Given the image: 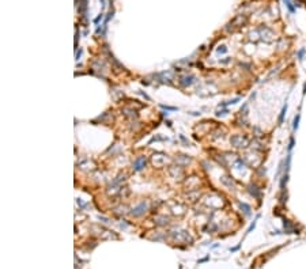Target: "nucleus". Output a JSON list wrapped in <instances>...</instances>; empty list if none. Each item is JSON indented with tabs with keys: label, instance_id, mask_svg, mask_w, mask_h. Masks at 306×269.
Here are the masks:
<instances>
[{
	"label": "nucleus",
	"instance_id": "nucleus-8",
	"mask_svg": "<svg viewBox=\"0 0 306 269\" xmlns=\"http://www.w3.org/2000/svg\"><path fill=\"white\" fill-rule=\"evenodd\" d=\"M239 208L242 209V212L245 213V216H250V213H252V208H250V205L246 204V202H239Z\"/></svg>",
	"mask_w": 306,
	"mask_h": 269
},
{
	"label": "nucleus",
	"instance_id": "nucleus-3",
	"mask_svg": "<svg viewBox=\"0 0 306 269\" xmlns=\"http://www.w3.org/2000/svg\"><path fill=\"white\" fill-rule=\"evenodd\" d=\"M144 166H146V156H139V158H136L133 161V163H132L133 171H141V170L144 168Z\"/></svg>",
	"mask_w": 306,
	"mask_h": 269
},
{
	"label": "nucleus",
	"instance_id": "nucleus-12",
	"mask_svg": "<svg viewBox=\"0 0 306 269\" xmlns=\"http://www.w3.org/2000/svg\"><path fill=\"white\" fill-rule=\"evenodd\" d=\"M305 54H306V49L305 48H301L299 51L297 52V59L299 61H302L303 60V57H305Z\"/></svg>",
	"mask_w": 306,
	"mask_h": 269
},
{
	"label": "nucleus",
	"instance_id": "nucleus-4",
	"mask_svg": "<svg viewBox=\"0 0 306 269\" xmlns=\"http://www.w3.org/2000/svg\"><path fill=\"white\" fill-rule=\"evenodd\" d=\"M283 226H284V231H286L287 234H299V230L297 229V226L294 224V223H291L290 220H287V219H284Z\"/></svg>",
	"mask_w": 306,
	"mask_h": 269
},
{
	"label": "nucleus",
	"instance_id": "nucleus-5",
	"mask_svg": "<svg viewBox=\"0 0 306 269\" xmlns=\"http://www.w3.org/2000/svg\"><path fill=\"white\" fill-rule=\"evenodd\" d=\"M146 211H147V204H146V202H140L138 207H135V208L132 209L131 213H132V216H135V218H139V216H141Z\"/></svg>",
	"mask_w": 306,
	"mask_h": 269
},
{
	"label": "nucleus",
	"instance_id": "nucleus-14",
	"mask_svg": "<svg viewBox=\"0 0 306 269\" xmlns=\"http://www.w3.org/2000/svg\"><path fill=\"white\" fill-rule=\"evenodd\" d=\"M294 144H295V140H294V136H291V137H290V141H289V145H287L289 152H291V150L294 148Z\"/></svg>",
	"mask_w": 306,
	"mask_h": 269
},
{
	"label": "nucleus",
	"instance_id": "nucleus-1",
	"mask_svg": "<svg viewBox=\"0 0 306 269\" xmlns=\"http://www.w3.org/2000/svg\"><path fill=\"white\" fill-rule=\"evenodd\" d=\"M230 143H231V145H234V147H237V148L246 147V145L249 144L248 139H246L245 136H242V134H234V136H231Z\"/></svg>",
	"mask_w": 306,
	"mask_h": 269
},
{
	"label": "nucleus",
	"instance_id": "nucleus-9",
	"mask_svg": "<svg viewBox=\"0 0 306 269\" xmlns=\"http://www.w3.org/2000/svg\"><path fill=\"white\" fill-rule=\"evenodd\" d=\"M286 113H287V105H284L282 108V110H280V114H279V117H278V124H282L283 122V120H284V116H286Z\"/></svg>",
	"mask_w": 306,
	"mask_h": 269
},
{
	"label": "nucleus",
	"instance_id": "nucleus-15",
	"mask_svg": "<svg viewBox=\"0 0 306 269\" xmlns=\"http://www.w3.org/2000/svg\"><path fill=\"white\" fill-rule=\"evenodd\" d=\"M259 218H260V215H257V216H256V219H255V220H253V223H252V224L249 226V229H248V231H246V232H252V230H255V227H256V222H257V219H259Z\"/></svg>",
	"mask_w": 306,
	"mask_h": 269
},
{
	"label": "nucleus",
	"instance_id": "nucleus-16",
	"mask_svg": "<svg viewBox=\"0 0 306 269\" xmlns=\"http://www.w3.org/2000/svg\"><path fill=\"white\" fill-rule=\"evenodd\" d=\"M113 14H115V11H110V12H109V14H108V17L105 18V26H106V25H108V22H109V20H110V18H112V17H113Z\"/></svg>",
	"mask_w": 306,
	"mask_h": 269
},
{
	"label": "nucleus",
	"instance_id": "nucleus-19",
	"mask_svg": "<svg viewBox=\"0 0 306 269\" xmlns=\"http://www.w3.org/2000/svg\"><path fill=\"white\" fill-rule=\"evenodd\" d=\"M102 18H104V14H99V15H98V17L94 19V23H95V25H98V22H99V20H101Z\"/></svg>",
	"mask_w": 306,
	"mask_h": 269
},
{
	"label": "nucleus",
	"instance_id": "nucleus-11",
	"mask_svg": "<svg viewBox=\"0 0 306 269\" xmlns=\"http://www.w3.org/2000/svg\"><path fill=\"white\" fill-rule=\"evenodd\" d=\"M283 1H284V4H286V7L289 8L290 12H291V14L295 12V6L293 4V1H291V0H283Z\"/></svg>",
	"mask_w": 306,
	"mask_h": 269
},
{
	"label": "nucleus",
	"instance_id": "nucleus-7",
	"mask_svg": "<svg viewBox=\"0 0 306 269\" xmlns=\"http://www.w3.org/2000/svg\"><path fill=\"white\" fill-rule=\"evenodd\" d=\"M193 80H195V76H192V75H189V76L181 77V79H180V83H181V86L186 87V86H191V84L193 83Z\"/></svg>",
	"mask_w": 306,
	"mask_h": 269
},
{
	"label": "nucleus",
	"instance_id": "nucleus-13",
	"mask_svg": "<svg viewBox=\"0 0 306 269\" xmlns=\"http://www.w3.org/2000/svg\"><path fill=\"white\" fill-rule=\"evenodd\" d=\"M299 118H301V114L298 113V114L294 117V122H293V129L294 131H297L298 129V127H299Z\"/></svg>",
	"mask_w": 306,
	"mask_h": 269
},
{
	"label": "nucleus",
	"instance_id": "nucleus-18",
	"mask_svg": "<svg viewBox=\"0 0 306 269\" xmlns=\"http://www.w3.org/2000/svg\"><path fill=\"white\" fill-rule=\"evenodd\" d=\"M227 52V48L226 46H219L218 48V53H226Z\"/></svg>",
	"mask_w": 306,
	"mask_h": 269
},
{
	"label": "nucleus",
	"instance_id": "nucleus-21",
	"mask_svg": "<svg viewBox=\"0 0 306 269\" xmlns=\"http://www.w3.org/2000/svg\"><path fill=\"white\" fill-rule=\"evenodd\" d=\"M238 249H239V246H237V247H233V249H230V250H231V252H237Z\"/></svg>",
	"mask_w": 306,
	"mask_h": 269
},
{
	"label": "nucleus",
	"instance_id": "nucleus-10",
	"mask_svg": "<svg viewBox=\"0 0 306 269\" xmlns=\"http://www.w3.org/2000/svg\"><path fill=\"white\" fill-rule=\"evenodd\" d=\"M87 11V0H79V12L84 14Z\"/></svg>",
	"mask_w": 306,
	"mask_h": 269
},
{
	"label": "nucleus",
	"instance_id": "nucleus-6",
	"mask_svg": "<svg viewBox=\"0 0 306 269\" xmlns=\"http://www.w3.org/2000/svg\"><path fill=\"white\" fill-rule=\"evenodd\" d=\"M222 182H223V185H226L229 189H234V188H236V182H234V179L230 178V177H227V175L222 177Z\"/></svg>",
	"mask_w": 306,
	"mask_h": 269
},
{
	"label": "nucleus",
	"instance_id": "nucleus-2",
	"mask_svg": "<svg viewBox=\"0 0 306 269\" xmlns=\"http://www.w3.org/2000/svg\"><path fill=\"white\" fill-rule=\"evenodd\" d=\"M248 192L252 197H255V199H257V200H260L262 197V190L257 184H250V185L248 186Z\"/></svg>",
	"mask_w": 306,
	"mask_h": 269
},
{
	"label": "nucleus",
	"instance_id": "nucleus-20",
	"mask_svg": "<svg viewBox=\"0 0 306 269\" xmlns=\"http://www.w3.org/2000/svg\"><path fill=\"white\" fill-rule=\"evenodd\" d=\"M162 109H166V110H177V108H170V106H165V105H161Z\"/></svg>",
	"mask_w": 306,
	"mask_h": 269
},
{
	"label": "nucleus",
	"instance_id": "nucleus-17",
	"mask_svg": "<svg viewBox=\"0 0 306 269\" xmlns=\"http://www.w3.org/2000/svg\"><path fill=\"white\" fill-rule=\"evenodd\" d=\"M227 113H229L227 109H225V110H218L216 111V116H225V114H227Z\"/></svg>",
	"mask_w": 306,
	"mask_h": 269
}]
</instances>
